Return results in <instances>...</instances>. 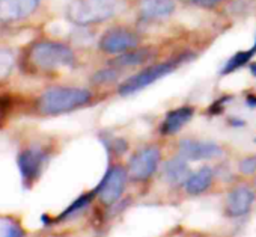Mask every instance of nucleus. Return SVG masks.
<instances>
[{
  "label": "nucleus",
  "instance_id": "b1692460",
  "mask_svg": "<svg viewBox=\"0 0 256 237\" xmlns=\"http://www.w3.org/2000/svg\"><path fill=\"white\" fill-rule=\"evenodd\" d=\"M247 103H248L250 106H256V97H254V95H250V97L247 98Z\"/></svg>",
  "mask_w": 256,
  "mask_h": 237
},
{
  "label": "nucleus",
  "instance_id": "aec40b11",
  "mask_svg": "<svg viewBox=\"0 0 256 237\" xmlns=\"http://www.w3.org/2000/svg\"><path fill=\"white\" fill-rule=\"evenodd\" d=\"M92 196H94V193H88V195H82L80 198H77L62 214H60V217L59 219H66V217H70V216H72V214H76V213H78L80 210H83V208H86L88 205H89V202H90V199H92Z\"/></svg>",
  "mask_w": 256,
  "mask_h": 237
},
{
  "label": "nucleus",
  "instance_id": "7ed1b4c3",
  "mask_svg": "<svg viewBox=\"0 0 256 237\" xmlns=\"http://www.w3.org/2000/svg\"><path fill=\"white\" fill-rule=\"evenodd\" d=\"M29 59L40 70L56 71L60 68L72 67L76 62V55L68 46L62 43L41 41L30 49Z\"/></svg>",
  "mask_w": 256,
  "mask_h": 237
},
{
  "label": "nucleus",
  "instance_id": "0eeeda50",
  "mask_svg": "<svg viewBox=\"0 0 256 237\" xmlns=\"http://www.w3.org/2000/svg\"><path fill=\"white\" fill-rule=\"evenodd\" d=\"M46 159H47V154L40 147L26 148L18 154L17 165H18L22 180L26 186H32V183L38 180V177L42 172Z\"/></svg>",
  "mask_w": 256,
  "mask_h": 237
},
{
  "label": "nucleus",
  "instance_id": "a211bd4d",
  "mask_svg": "<svg viewBox=\"0 0 256 237\" xmlns=\"http://www.w3.org/2000/svg\"><path fill=\"white\" fill-rule=\"evenodd\" d=\"M0 232L10 237H18V235L26 234L22 225L12 217H0Z\"/></svg>",
  "mask_w": 256,
  "mask_h": 237
},
{
  "label": "nucleus",
  "instance_id": "ddd939ff",
  "mask_svg": "<svg viewBox=\"0 0 256 237\" xmlns=\"http://www.w3.org/2000/svg\"><path fill=\"white\" fill-rule=\"evenodd\" d=\"M193 113H194V110L190 106H182V107H178L175 110H170L166 115L164 121L162 124V133L163 135H175V133H178L192 120Z\"/></svg>",
  "mask_w": 256,
  "mask_h": 237
},
{
  "label": "nucleus",
  "instance_id": "393cba45",
  "mask_svg": "<svg viewBox=\"0 0 256 237\" xmlns=\"http://www.w3.org/2000/svg\"><path fill=\"white\" fill-rule=\"evenodd\" d=\"M250 70H252V74H253V76H256V62H254V64H252Z\"/></svg>",
  "mask_w": 256,
  "mask_h": 237
},
{
  "label": "nucleus",
  "instance_id": "f03ea898",
  "mask_svg": "<svg viewBox=\"0 0 256 237\" xmlns=\"http://www.w3.org/2000/svg\"><path fill=\"white\" fill-rule=\"evenodd\" d=\"M118 10V0H74L66 10V17L77 26H90L112 19Z\"/></svg>",
  "mask_w": 256,
  "mask_h": 237
},
{
  "label": "nucleus",
  "instance_id": "412c9836",
  "mask_svg": "<svg viewBox=\"0 0 256 237\" xmlns=\"http://www.w3.org/2000/svg\"><path fill=\"white\" fill-rule=\"evenodd\" d=\"M119 73L113 68H108V70H100L96 71L94 76H92V82L95 85H104V83H112L118 79Z\"/></svg>",
  "mask_w": 256,
  "mask_h": 237
},
{
  "label": "nucleus",
  "instance_id": "423d86ee",
  "mask_svg": "<svg viewBox=\"0 0 256 237\" xmlns=\"http://www.w3.org/2000/svg\"><path fill=\"white\" fill-rule=\"evenodd\" d=\"M139 46V37L128 31V29H110L107 31L101 40H100V50L107 53V55H118V53H125L128 50L138 49Z\"/></svg>",
  "mask_w": 256,
  "mask_h": 237
},
{
  "label": "nucleus",
  "instance_id": "f8f14e48",
  "mask_svg": "<svg viewBox=\"0 0 256 237\" xmlns=\"http://www.w3.org/2000/svg\"><path fill=\"white\" fill-rule=\"evenodd\" d=\"M190 175L192 174H190L187 159H184L182 156H176L164 163L163 177L166 183H169L170 186H178V184L186 183Z\"/></svg>",
  "mask_w": 256,
  "mask_h": 237
},
{
  "label": "nucleus",
  "instance_id": "f3484780",
  "mask_svg": "<svg viewBox=\"0 0 256 237\" xmlns=\"http://www.w3.org/2000/svg\"><path fill=\"white\" fill-rule=\"evenodd\" d=\"M253 55H256L252 49L250 50H246V52H238V53H235L228 62H226V65L223 67V70H222V74L224 76V74H229V73H234L235 70H238V68H241L242 65H246L250 59H252V56Z\"/></svg>",
  "mask_w": 256,
  "mask_h": 237
},
{
  "label": "nucleus",
  "instance_id": "dca6fc26",
  "mask_svg": "<svg viewBox=\"0 0 256 237\" xmlns=\"http://www.w3.org/2000/svg\"><path fill=\"white\" fill-rule=\"evenodd\" d=\"M151 58V52L146 49H133L122 53L116 59L112 61L113 67H133L146 62Z\"/></svg>",
  "mask_w": 256,
  "mask_h": 237
},
{
  "label": "nucleus",
  "instance_id": "9b49d317",
  "mask_svg": "<svg viewBox=\"0 0 256 237\" xmlns=\"http://www.w3.org/2000/svg\"><path fill=\"white\" fill-rule=\"evenodd\" d=\"M254 201V192L247 186H238L235 187L229 195L226 201V210L228 214L232 217H240L248 213Z\"/></svg>",
  "mask_w": 256,
  "mask_h": 237
},
{
  "label": "nucleus",
  "instance_id": "a878e982",
  "mask_svg": "<svg viewBox=\"0 0 256 237\" xmlns=\"http://www.w3.org/2000/svg\"><path fill=\"white\" fill-rule=\"evenodd\" d=\"M254 141H256V139H254Z\"/></svg>",
  "mask_w": 256,
  "mask_h": 237
},
{
  "label": "nucleus",
  "instance_id": "4468645a",
  "mask_svg": "<svg viewBox=\"0 0 256 237\" xmlns=\"http://www.w3.org/2000/svg\"><path fill=\"white\" fill-rule=\"evenodd\" d=\"M175 10V0H139V11L144 19L157 20L170 16Z\"/></svg>",
  "mask_w": 256,
  "mask_h": 237
},
{
  "label": "nucleus",
  "instance_id": "39448f33",
  "mask_svg": "<svg viewBox=\"0 0 256 237\" xmlns=\"http://www.w3.org/2000/svg\"><path fill=\"white\" fill-rule=\"evenodd\" d=\"M158 162L160 150L156 147H145L128 162V175L136 181H145L157 171Z\"/></svg>",
  "mask_w": 256,
  "mask_h": 237
},
{
  "label": "nucleus",
  "instance_id": "9d476101",
  "mask_svg": "<svg viewBox=\"0 0 256 237\" xmlns=\"http://www.w3.org/2000/svg\"><path fill=\"white\" fill-rule=\"evenodd\" d=\"M178 150H180V156L192 162L210 160L223 154V150L220 145L214 142H200L194 139H182L180 142Z\"/></svg>",
  "mask_w": 256,
  "mask_h": 237
},
{
  "label": "nucleus",
  "instance_id": "20e7f679",
  "mask_svg": "<svg viewBox=\"0 0 256 237\" xmlns=\"http://www.w3.org/2000/svg\"><path fill=\"white\" fill-rule=\"evenodd\" d=\"M176 64L175 62H164V64H157L152 67H148L146 70L132 76L130 79H126L124 83L119 86V94L120 95H132L138 91H142L144 88L152 85L154 82L163 79L164 76L170 74L175 70Z\"/></svg>",
  "mask_w": 256,
  "mask_h": 237
},
{
  "label": "nucleus",
  "instance_id": "2eb2a0df",
  "mask_svg": "<svg viewBox=\"0 0 256 237\" xmlns=\"http://www.w3.org/2000/svg\"><path fill=\"white\" fill-rule=\"evenodd\" d=\"M214 180V172L211 168L208 166H204L200 168L199 171H196L194 174H192L187 181H186V190L190 193V195H199L202 192H205L211 183Z\"/></svg>",
  "mask_w": 256,
  "mask_h": 237
},
{
  "label": "nucleus",
  "instance_id": "6ab92c4d",
  "mask_svg": "<svg viewBox=\"0 0 256 237\" xmlns=\"http://www.w3.org/2000/svg\"><path fill=\"white\" fill-rule=\"evenodd\" d=\"M14 64H16V59L10 50H0V82L5 80L11 74Z\"/></svg>",
  "mask_w": 256,
  "mask_h": 237
},
{
  "label": "nucleus",
  "instance_id": "1a4fd4ad",
  "mask_svg": "<svg viewBox=\"0 0 256 237\" xmlns=\"http://www.w3.org/2000/svg\"><path fill=\"white\" fill-rule=\"evenodd\" d=\"M41 0H0V23H16L30 17Z\"/></svg>",
  "mask_w": 256,
  "mask_h": 237
},
{
  "label": "nucleus",
  "instance_id": "f257e3e1",
  "mask_svg": "<svg viewBox=\"0 0 256 237\" xmlns=\"http://www.w3.org/2000/svg\"><path fill=\"white\" fill-rule=\"evenodd\" d=\"M92 94L84 88L53 86L44 91L38 98V110L42 115H59L88 104Z\"/></svg>",
  "mask_w": 256,
  "mask_h": 237
},
{
  "label": "nucleus",
  "instance_id": "5701e85b",
  "mask_svg": "<svg viewBox=\"0 0 256 237\" xmlns=\"http://www.w3.org/2000/svg\"><path fill=\"white\" fill-rule=\"evenodd\" d=\"M193 2L198 4V5H202V7H211V5L218 4L220 0H193Z\"/></svg>",
  "mask_w": 256,
  "mask_h": 237
},
{
  "label": "nucleus",
  "instance_id": "4be33fe9",
  "mask_svg": "<svg viewBox=\"0 0 256 237\" xmlns=\"http://www.w3.org/2000/svg\"><path fill=\"white\" fill-rule=\"evenodd\" d=\"M238 169H240V172H242L246 175L254 174L256 172V156H248V157H244L242 160H240Z\"/></svg>",
  "mask_w": 256,
  "mask_h": 237
},
{
  "label": "nucleus",
  "instance_id": "6e6552de",
  "mask_svg": "<svg viewBox=\"0 0 256 237\" xmlns=\"http://www.w3.org/2000/svg\"><path fill=\"white\" fill-rule=\"evenodd\" d=\"M125 183H126V171L122 166H113L112 169L107 171L100 186L95 189V193H98L102 204L112 205L120 198L125 189Z\"/></svg>",
  "mask_w": 256,
  "mask_h": 237
}]
</instances>
